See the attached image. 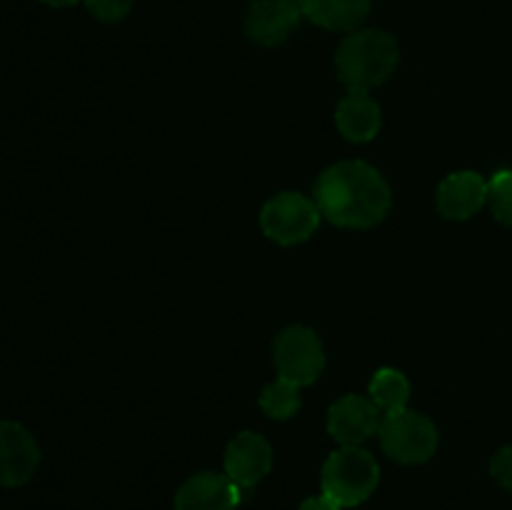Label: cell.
Here are the masks:
<instances>
[{
	"instance_id": "cell-1",
	"label": "cell",
	"mask_w": 512,
	"mask_h": 510,
	"mask_svg": "<svg viewBox=\"0 0 512 510\" xmlns=\"http://www.w3.org/2000/svg\"><path fill=\"white\" fill-rule=\"evenodd\" d=\"M313 200L338 228L368 230L383 223L393 205L388 180L365 160H340L318 175Z\"/></svg>"
},
{
	"instance_id": "cell-2",
	"label": "cell",
	"mask_w": 512,
	"mask_h": 510,
	"mask_svg": "<svg viewBox=\"0 0 512 510\" xmlns=\"http://www.w3.org/2000/svg\"><path fill=\"white\" fill-rule=\"evenodd\" d=\"M398 63V40L378 28L353 30L335 53V70L348 93H370L388 83Z\"/></svg>"
},
{
	"instance_id": "cell-3",
	"label": "cell",
	"mask_w": 512,
	"mask_h": 510,
	"mask_svg": "<svg viewBox=\"0 0 512 510\" xmlns=\"http://www.w3.org/2000/svg\"><path fill=\"white\" fill-rule=\"evenodd\" d=\"M380 483V465L360 445H343L330 453L323 465V493L340 508H355L375 493Z\"/></svg>"
},
{
	"instance_id": "cell-4",
	"label": "cell",
	"mask_w": 512,
	"mask_h": 510,
	"mask_svg": "<svg viewBox=\"0 0 512 510\" xmlns=\"http://www.w3.org/2000/svg\"><path fill=\"white\" fill-rule=\"evenodd\" d=\"M380 448L390 460L403 465L425 463L435 455L440 443L438 425L418 410H400L383 415L378 430Z\"/></svg>"
},
{
	"instance_id": "cell-5",
	"label": "cell",
	"mask_w": 512,
	"mask_h": 510,
	"mask_svg": "<svg viewBox=\"0 0 512 510\" xmlns=\"http://www.w3.org/2000/svg\"><path fill=\"white\" fill-rule=\"evenodd\" d=\"M320 210L313 198L285 190V193L273 195L268 203L260 210V228H263L265 238L273 243L285 245H298L305 243L315 235L320 225Z\"/></svg>"
},
{
	"instance_id": "cell-6",
	"label": "cell",
	"mask_w": 512,
	"mask_h": 510,
	"mask_svg": "<svg viewBox=\"0 0 512 510\" xmlns=\"http://www.w3.org/2000/svg\"><path fill=\"white\" fill-rule=\"evenodd\" d=\"M273 363L280 378L305 388L313 385L325 370V348L308 325H288L273 340Z\"/></svg>"
},
{
	"instance_id": "cell-7",
	"label": "cell",
	"mask_w": 512,
	"mask_h": 510,
	"mask_svg": "<svg viewBox=\"0 0 512 510\" xmlns=\"http://www.w3.org/2000/svg\"><path fill=\"white\" fill-rule=\"evenodd\" d=\"M383 423V410L370 400V395H343L328 410V433L340 445H363L378 435Z\"/></svg>"
},
{
	"instance_id": "cell-8",
	"label": "cell",
	"mask_w": 512,
	"mask_h": 510,
	"mask_svg": "<svg viewBox=\"0 0 512 510\" xmlns=\"http://www.w3.org/2000/svg\"><path fill=\"white\" fill-rule=\"evenodd\" d=\"M273 468V448L263 435L243 430L225 448V475L245 495L265 478Z\"/></svg>"
},
{
	"instance_id": "cell-9",
	"label": "cell",
	"mask_w": 512,
	"mask_h": 510,
	"mask_svg": "<svg viewBox=\"0 0 512 510\" xmlns=\"http://www.w3.org/2000/svg\"><path fill=\"white\" fill-rule=\"evenodd\" d=\"M303 18L298 0H255L245 13V33L253 43L275 48L298 30Z\"/></svg>"
},
{
	"instance_id": "cell-10",
	"label": "cell",
	"mask_w": 512,
	"mask_h": 510,
	"mask_svg": "<svg viewBox=\"0 0 512 510\" xmlns=\"http://www.w3.org/2000/svg\"><path fill=\"white\" fill-rule=\"evenodd\" d=\"M40 448L33 435L13 420H0V485L18 488L35 475Z\"/></svg>"
},
{
	"instance_id": "cell-11",
	"label": "cell",
	"mask_w": 512,
	"mask_h": 510,
	"mask_svg": "<svg viewBox=\"0 0 512 510\" xmlns=\"http://www.w3.org/2000/svg\"><path fill=\"white\" fill-rule=\"evenodd\" d=\"M245 493L228 475L195 473L185 480L175 495V510H238Z\"/></svg>"
},
{
	"instance_id": "cell-12",
	"label": "cell",
	"mask_w": 512,
	"mask_h": 510,
	"mask_svg": "<svg viewBox=\"0 0 512 510\" xmlns=\"http://www.w3.org/2000/svg\"><path fill=\"white\" fill-rule=\"evenodd\" d=\"M435 205L443 218L470 220L478 210H483V205H488V180L475 170L450 173L438 185Z\"/></svg>"
},
{
	"instance_id": "cell-13",
	"label": "cell",
	"mask_w": 512,
	"mask_h": 510,
	"mask_svg": "<svg viewBox=\"0 0 512 510\" xmlns=\"http://www.w3.org/2000/svg\"><path fill=\"white\" fill-rule=\"evenodd\" d=\"M335 125L350 143H368L383 128V110L370 93H348L335 110Z\"/></svg>"
},
{
	"instance_id": "cell-14",
	"label": "cell",
	"mask_w": 512,
	"mask_h": 510,
	"mask_svg": "<svg viewBox=\"0 0 512 510\" xmlns=\"http://www.w3.org/2000/svg\"><path fill=\"white\" fill-rule=\"evenodd\" d=\"M310 23L333 33H353L370 15L373 0H298Z\"/></svg>"
},
{
	"instance_id": "cell-15",
	"label": "cell",
	"mask_w": 512,
	"mask_h": 510,
	"mask_svg": "<svg viewBox=\"0 0 512 510\" xmlns=\"http://www.w3.org/2000/svg\"><path fill=\"white\" fill-rule=\"evenodd\" d=\"M370 400L383 410V415L400 413L408 408L410 400V383L400 370L395 368H380L370 380Z\"/></svg>"
},
{
	"instance_id": "cell-16",
	"label": "cell",
	"mask_w": 512,
	"mask_h": 510,
	"mask_svg": "<svg viewBox=\"0 0 512 510\" xmlns=\"http://www.w3.org/2000/svg\"><path fill=\"white\" fill-rule=\"evenodd\" d=\"M303 400H300V385H295L288 378H275L273 383H268L260 393V408L275 420H288L293 418L300 410Z\"/></svg>"
},
{
	"instance_id": "cell-17",
	"label": "cell",
	"mask_w": 512,
	"mask_h": 510,
	"mask_svg": "<svg viewBox=\"0 0 512 510\" xmlns=\"http://www.w3.org/2000/svg\"><path fill=\"white\" fill-rule=\"evenodd\" d=\"M488 205L500 223L512 228V170H498L488 180Z\"/></svg>"
},
{
	"instance_id": "cell-18",
	"label": "cell",
	"mask_w": 512,
	"mask_h": 510,
	"mask_svg": "<svg viewBox=\"0 0 512 510\" xmlns=\"http://www.w3.org/2000/svg\"><path fill=\"white\" fill-rule=\"evenodd\" d=\"M90 15L100 23H118L133 8V0H85Z\"/></svg>"
},
{
	"instance_id": "cell-19",
	"label": "cell",
	"mask_w": 512,
	"mask_h": 510,
	"mask_svg": "<svg viewBox=\"0 0 512 510\" xmlns=\"http://www.w3.org/2000/svg\"><path fill=\"white\" fill-rule=\"evenodd\" d=\"M490 475L500 488L512 490V445H503L490 460Z\"/></svg>"
},
{
	"instance_id": "cell-20",
	"label": "cell",
	"mask_w": 512,
	"mask_h": 510,
	"mask_svg": "<svg viewBox=\"0 0 512 510\" xmlns=\"http://www.w3.org/2000/svg\"><path fill=\"white\" fill-rule=\"evenodd\" d=\"M298 510H343V508H340L333 498H328L325 493H320V495H313V498L303 500V505H300Z\"/></svg>"
},
{
	"instance_id": "cell-21",
	"label": "cell",
	"mask_w": 512,
	"mask_h": 510,
	"mask_svg": "<svg viewBox=\"0 0 512 510\" xmlns=\"http://www.w3.org/2000/svg\"><path fill=\"white\" fill-rule=\"evenodd\" d=\"M45 5H50V8H68V5H75L78 0H43Z\"/></svg>"
}]
</instances>
